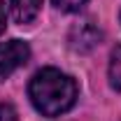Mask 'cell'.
Instances as JSON below:
<instances>
[{"mask_svg": "<svg viewBox=\"0 0 121 121\" xmlns=\"http://www.w3.org/2000/svg\"><path fill=\"white\" fill-rule=\"evenodd\" d=\"M0 121H19L16 109L9 103H0Z\"/></svg>", "mask_w": 121, "mask_h": 121, "instance_id": "cell-7", "label": "cell"}, {"mask_svg": "<svg viewBox=\"0 0 121 121\" xmlns=\"http://www.w3.org/2000/svg\"><path fill=\"white\" fill-rule=\"evenodd\" d=\"M5 26H7L5 23V7H2V0H0V35L5 33Z\"/></svg>", "mask_w": 121, "mask_h": 121, "instance_id": "cell-8", "label": "cell"}, {"mask_svg": "<svg viewBox=\"0 0 121 121\" xmlns=\"http://www.w3.org/2000/svg\"><path fill=\"white\" fill-rule=\"evenodd\" d=\"M84 2H86V0H54V5H56L58 9H63V12H77Z\"/></svg>", "mask_w": 121, "mask_h": 121, "instance_id": "cell-6", "label": "cell"}, {"mask_svg": "<svg viewBox=\"0 0 121 121\" xmlns=\"http://www.w3.org/2000/svg\"><path fill=\"white\" fill-rule=\"evenodd\" d=\"M42 0H9V9L16 23H30L40 14Z\"/></svg>", "mask_w": 121, "mask_h": 121, "instance_id": "cell-4", "label": "cell"}, {"mask_svg": "<svg viewBox=\"0 0 121 121\" xmlns=\"http://www.w3.org/2000/svg\"><path fill=\"white\" fill-rule=\"evenodd\" d=\"M30 100L44 117H58L68 112L77 100V84L72 77L56 68H44L30 79Z\"/></svg>", "mask_w": 121, "mask_h": 121, "instance_id": "cell-1", "label": "cell"}, {"mask_svg": "<svg viewBox=\"0 0 121 121\" xmlns=\"http://www.w3.org/2000/svg\"><path fill=\"white\" fill-rule=\"evenodd\" d=\"M100 40H103V30L93 21H82L70 30V47L75 51H82V54H86L93 47H98Z\"/></svg>", "mask_w": 121, "mask_h": 121, "instance_id": "cell-3", "label": "cell"}, {"mask_svg": "<svg viewBox=\"0 0 121 121\" xmlns=\"http://www.w3.org/2000/svg\"><path fill=\"white\" fill-rule=\"evenodd\" d=\"M109 86L112 89L121 91V44L112 49V56H109Z\"/></svg>", "mask_w": 121, "mask_h": 121, "instance_id": "cell-5", "label": "cell"}, {"mask_svg": "<svg viewBox=\"0 0 121 121\" xmlns=\"http://www.w3.org/2000/svg\"><path fill=\"white\" fill-rule=\"evenodd\" d=\"M28 58H30V49L26 42H21V40L2 42L0 44V82L7 79L21 65H26Z\"/></svg>", "mask_w": 121, "mask_h": 121, "instance_id": "cell-2", "label": "cell"}]
</instances>
